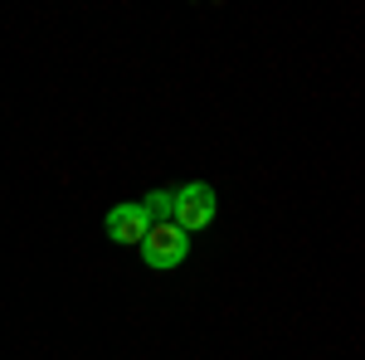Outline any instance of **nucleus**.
Returning <instances> with one entry per match:
<instances>
[{"label":"nucleus","instance_id":"obj_4","mask_svg":"<svg viewBox=\"0 0 365 360\" xmlns=\"http://www.w3.org/2000/svg\"><path fill=\"white\" fill-rule=\"evenodd\" d=\"M170 200H175V185H166V190H151L146 200H141V210L151 215V224H156V220H170Z\"/></svg>","mask_w":365,"mask_h":360},{"label":"nucleus","instance_id":"obj_3","mask_svg":"<svg viewBox=\"0 0 365 360\" xmlns=\"http://www.w3.org/2000/svg\"><path fill=\"white\" fill-rule=\"evenodd\" d=\"M146 229H151V215L141 210V200L113 205V210H108V220H103V234H108L113 244H141V239H146Z\"/></svg>","mask_w":365,"mask_h":360},{"label":"nucleus","instance_id":"obj_1","mask_svg":"<svg viewBox=\"0 0 365 360\" xmlns=\"http://www.w3.org/2000/svg\"><path fill=\"white\" fill-rule=\"evenodd\" d=\"M220 220V195L210 180H190V185H175V200H170V224L185 229V234H200Z\"/></svg>","mask_w":365,"mask_h":360},{"label":"nucleus","instance_id":"obj_2","mask_svg":"<svg viewBox=\"0 0 365 360\" xmlns=\"http://www.w3.org/2000/svg\"><path fill=\"white\" fill-rule=\"evenodd\" d=\"M141 258H146V268L170 273V268H180V263L190 258V234L175 229L170 220H156L146 229V239H141Z\"/></svg>","mask_w":365,"mask_h":360}]
</instances>
